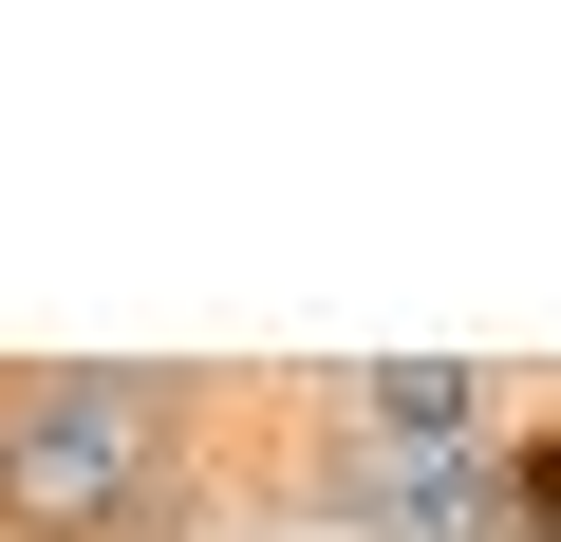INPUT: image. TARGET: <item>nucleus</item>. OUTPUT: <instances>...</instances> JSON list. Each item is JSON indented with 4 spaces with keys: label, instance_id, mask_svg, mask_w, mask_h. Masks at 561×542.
Wrapping results in <instances>:
<instances>
[{
    "label": "nucleus",
    "instance_id": "obj_3",
    "mask_svg": "<svg viewBox=\"0 0 561 542\" xmlns=\"http://www.w3.org/2000/svg\"><path fill=\"white\" fill-rule=\"evenodd\" d=\"M300 412H319V430H356V449H486V430H505L468 356H375V374H319Z\"/></svg>",
    "mask_w": 561,
    "mask_h": 542
},
{
    "label": "nucleus",
    "instance_id": "obj_1",
    "mask_svg": "<svg viewBox=\"0 0 561 542\" xmlns=\"http://www.w3.org/2000/svg\"><path fill=\"white\" fill-rule=\"evenodd\" d=\"M225 393L169 356H0V542H206Z\"/></svg>",
    "mask_w": 561,
    "mask_h": 542
},
{
    "label": "nucleus",
    "instance_id": "obj_2",
    "mask_svg": "<svg viewBox=\"0 0 561 542\" xmlns=\"http://www.w3.org/2000/svg\"><path fill=\"white\" fill-rule=\"evenodd\" d=\"M280 523L300 542H524L505 523V430L486 449H356V430H280Z\"/></svg>",
    "mask_w": 561,
    "mask_h": 542
}]
</instances>
